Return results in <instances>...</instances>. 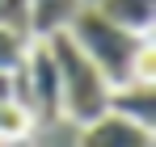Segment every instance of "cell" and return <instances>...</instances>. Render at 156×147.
Masks as SVG:
<instances>
[{
    "instance_id": "3957f363",
    "label": "cell",
    "mask_w": 156,
    "mask_h": 147,
    "mask_svg": "<svg viewBox=\"0 0 156 147\" xmlns=\"http://www.w3.org/2000/svg\"><path fill=\"white\" fill-rule=\"evenodd\" d=\"M13 101L34 114V122L59 118V72L42 38H34L26 50V63L13 72Z\"/></svg>"
},
{
    "instance_id": "8fae6325",
    "label": "cell",
    "mask_w": 156,
    "mask_h": 147,
    "mask_svg": "<svg viewBox=\"0 0 156 147\" xmlns=\"http://www.w3.org/2000/svg\"><path fill=\"white\" fill-rule=\"evenodd\" d=\"M0 101H13V72H0Z\"/></svg>"
},
{
    "instance_id": "52a82bcc",
    "label": "cell",
    "mask_w": 156,
    "mask_h": 147,
    "mask_svg": "<svg viewBox=\"0 0 156 147\" xmlns=\"http://www.w3.org/2000/svg\"><path fill=\"white\" fill-rule=\"evenodd\" d=\"M84 9V0H30V38H47L51 29H68V21Z\"/></svg>"
},
{
    "instance_id": "30bf717a",
    "label": "cell",
    "mask_w": 156,
    "mask_h": 147,
    "mask_svg": "<svg viewBox=\"0 0 156 147\" xmlns=\"http://www.w3.org/2000/svg\"><path fill=\"white\" fill-rule=\"evenodd\" d=\"M0 25L30 34V0H0Z\"/></svg>"
},
{
    "instance_id": "277c9868",
    "label": "cell",
    "mask_w": 156,
    "mask_h": 147,
    "mask_svg": "<svg viewBox=\"0 0 156 147\" xmlns=\"http://www.w3.org/2000/svg\"><path fill=\"white\" fill-rule=\"evenodd\" d=\"M76 147H156V139H152V130L127 122L118 114H101V118L80 126Z\"/></svg>"
},
{
    "instance_id": "9c48e42d",
    "label": "cell",
    "mask_w": 156,
    "mask_h": 147,
    "mask_svg": "<svg viewBox=\"0 0 156 147\" xmlns=\"http://www.w3.org/2000/svg\"><path fill=\"white\" fill-rule=\"evenodd\" d=\"M30 38L26 29H13V25H0V72H17L26 63V50H30Z\"/></svg>"
},
{
    "instance_id": "ba28073f",
    "label": "cell",
    "mask_w": 156,
    "mask_h": 147,
    "mask_svg": "<svg viewBox=\"0 0 156 147\" xmlns=\"http://www.w3.org/2000/svg\"><path fill=\"white\" fill-rule=\"evenodd\" d=\"M34 114L21 109L17 101H0V147H21L34 135Z\"/></svg>"
},
{
    "instance_id": "7a4b0ae2",
    "label": "cell",
    "mask_w": 156,
    "mask_h": 147,
    "mask_svg": "<svg viewBox=\"0 0 156 147\" xmlns=\"http://www.w3.org/2000/svg\"><path fill=\"white\" fill-rule=\"evenodd\" d=\"M68 34H72V42L84 50V59L105 76L110 88H118V84L131 80L135 55H139V46L148 42L144 34H131V29H122V25H114L110 17H101L93 4H84L76 17L68 21Z\"/></svg>"
},
{
    "instance_id": "8992f818",
    "label": "cell",
    "mask_w": 156,
    "mask_h": 147,
    "mask_svg": "<svg viewBox=\"0 0 156 147\" xmlns=\"http://www.w3.org/2000/svg\"><path fill=\"white\" fill-rule=\"evenodd\" d=\"M93 9L131 34L152 38V29H156V0H97Z\"/></svg>"
},
{
    "instance_id": "5b68a950",
    "label": "cell",
    "mask_w": 156,
    "mask_h": 147,
    "mask_svg": "<svg viewBox=\"0 0 156 147\" xmlns=\"http://www.w3.org/2000/svg\"><path fill=\"white\" fill-rule=\"evenodd\" d=\"M110 114L144 126V130H152L156 126V88L144 84V80H127V84L110 88Z\"/></svg>"
},
{
    "instance_id": "6da1fadb",
    "label": "cell",
    "mask_w": 156,
    "mask_h": 147,
    "mask_svg": "<svg viewBox=\"0 0 156 147\" xmlns=\"http://www.w3.org/2000/svg\"><path fill=\"white\" fill-rule=\"evenodd\" d=\"M42 42H47V50L55 59V72H59V118L84 126L93 118H101V114H110V84L84 59V50L72 42V34L51 29Z\"/></svg>"
}]
</instances>
